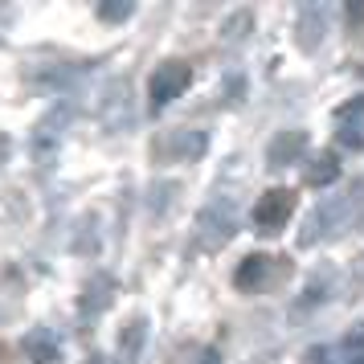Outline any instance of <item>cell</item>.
I'll list each match as a JSON object with an SVG mask.
<instances>
[{"label": "cell", "instance_id": "6da1fadb", "mask_svg": "<svg viewBox=\"0 0 364 364\" xmlns=\"http://www.w3.org/2000/svg\"><path fill=\"white\" fill-rule=\"evenodd\" d=\"M360 217H364V184L356 181L348 193H336V197L315 205L311 213H307V225L299 233V242H303V246H315L319 237L336 242V237H344Z\"/></svg>", "mask_w": 364, "mask_h": 364}, {"label": "cell", "instance_id": "7a4b0ae2", "mask_svg": "<svg viewBox=\"0 0 364 364\" xmlns=\"http://www.w3.org/2000/svg\"><path fill=\"white\" fill-rule=\"evenodd\" d=\"M209 148V135L197 127H172V132L151 139V156L160 164H181V160H200Z\"/></svg>", "mask_w": 364, "mask_h": 364}, {"label": "cell", "instance_id": "3957f363", "mask_svg": "<svg viewBox=\"0 0 364 364\" xmlns=\"http://www.w3.org/2000/svg\"><path fill=\"white\" fill-rule=\"evenodd\" d=\"M188 82H193V66H188L184 58H168V62H160V66L151 70V78H148L151 107L160 111V107H168L172 99H181L184 90H188Z\"/></svg>", "mask_w": 364, "mask_h": 364}, {"label": "cell", "instance_id": "277c9868", "mask_svg": "<svg viewBox=\"0 0 364 364\" xmlns=\"http://www.w3.org/2000/svg\"><path fill=\"white\" fill-rule=\"evenodd\" d=\"M233 233H237V225H233L230 209H225V205H205V209L197 213V225H193V242L213 254V250L230 246Z\"/></svg>", "mask_w": 364, "mask_h": 364}, {"label": "cell", "instance_id": "5b68a950", "mask_svg": "<svg viewBox=\"0 0 364 364\" xmlns=\"http://www.w3.org/2000/svg\"><path fill=\"white\" fill-rule=\"evenodd\" d=\"M295 213V193L291 188H270L262 193V200L254 205V230L262 237H279L287 230V221Z\"/></svg>", "mask_w": 364, "mask_h": 364}, {"label": "cell", "instance_id": "8992f818", "mask_svg": "<svg viewBox=\"0 0 364 364\" xmlns=\"http://www.w3.org/2000/svg\"><path fill=\"white\" fill-rule=\"evenodd\" d=\"M58 123H70V107H53L50 115L37 123V132H33V160H41V164H50L53 156H58V144H62V127Z\"/></svg>", "mask_w": 364, "mask_h": 364}, {"label": "cell", "instance_id": "52a82bcc", "mask_svg": "<svg viewBox=\"0 0 364 364\" xmlns=\"http://www.w3.org/2000/svg\"><path fill=\"white\" fill-rule=\"evenodd\" d=\"M115 295H119V282H115V274H90L86 279V287H82V295H78V311L90 319V315H102L111 303H115Z\"/></svg>", "mask_w": 364, "mask_h": 364}, {"label": "cell", "instance_id": "ba28073f", "mask_svg": "<svg viewBox=\"0 0 364 364\" xmlns=\"http://www.w3.org/2000/svg\"><path fill=\"white\" fill-rule=\"evenodd\" d=\"M323 33H328V9L323 4H303L295 17V46L303 53H311V50H319Z\"/></svg>", "mask_w": 364, "mask_h": 364}, {"label": "cell", "instance_id": "9c48e42d", "mask_svg": "<svg viewBox=\"0 0 364 364\" xmlns=\"http://www.w3.org/2000/svg\"><path fill=\"white\" fill-rule=\"evenodd\" d=\"M307 144H311L307 132H279L266 148V160H270V168H291L295 160H303Z\"/></svg>", "mask_w": 364, "mask_h": 364}, {"label": "cell", "instance_id": "30bf717a", "mask_svg": "<svg viewBox=\"0 0 364 364\" xmlns=\"http://www.w3.org/2000/svg\"><path fill=\"white\" fill-rule=\"evenodd\" d=\"M21 352H25V360L29 364H58L62 344H58V336H53L50 328H33V331H25Z\"/></svg>", "mask_w": 364, "mask_h": 364}, {"label": "cell", "instance_id": "8fae6325", "mask_svg": "<svg viewBox=\"0 0 364 364\" xmlns=\"http://www.w3.org/2000/svg\"><path fill=\"white\" fill-rule=\"evenodd\" d=\"M266 279H270V254H250L246 262L237 266V274H233L237 291H262Z\"/></svg>", "mask_w": 364, "mask_h": 364}, {"label": "cell", "instance_id": "7c38bea8", "mask_svg": "<svg viewBox=\"0 0 364 364\" xmlns=\"http://www.w3.org/2000/svg\"><path fill=\"white\" fill-rule=\"evenodd\" d=\"M340 181V160L331 156V151H323V156H315L311 164H307V172H303V184L307 188H328V184Z\"/></svg>", "mask_w": 364, "mask_h": 364}, {"label": "cell", "instance_id": "4fadbf2b", "mask_svg": "<svg viewBox=\"0 0 364 364\" xmlns=\"http://www.w3.org/2000/svg\"><path fill=\"white\" fill-rule=\"evenodd\" d=\"M144 336H148V323H144V319H132L127 328L119 331V348H123L127 360H135V356L144 352Z\"/></svg>", "mask_w": 364, "mask_h": 364}, {"label": "cell", "instance_id": "5bb4252c", "mask_svg": "<svg viewBox=\"0 0 364 364\" xmlns=\"http://www.w3.org/2000/svg\"><path fill=\"white\" fill-rule=\"evenodd\" d=\"M95 13H99V21H107V25H123V21L135 17V4L132 0H102Z\"/></svg>", "mask_w": 364, "mask_h": 364}, {"label": "cell", "instance_id": "9a60e30c", "mask_svg": "<svg viewBox=\"0 0 364 364\" xmlns=\"http://www.w3.org/2000/svg\"><path fill=\"white\" fill-rule=\"evenodd\" d=\"M336 144L348 151H360L364 148V127H356V123H344L340 132H336Z\"/></svg>", "mask_w": 364, "mask_h": 364}, {"label": "cell", "instance_id": "2e32d148", "mask_svg": "<svg viewBox=\"0 0 364 364\" xmlns=\"http://www.w3.org/2000/svg\"><path fill=\"white\" fill-rule=\"evenodd\" d=\"M352 119H364V95H356V99H348L336 107V123L344 127V123H352Z\"/></svg>", "mask_w": 364, "mask_h": 364}, {"label": "cell", "instance_id": "e0dca14e", "mask_svg": "<svg viewBox=\"0 0 364 364\" xmlns=\"http://www.w3.org/2000/svg\"><path fill=\"white\" fill-rule=\"evenodd\" d=\"M344 348L352 352V356H364V319H360V323H352V328H348Z\"/></svg>", "mask_w": 364, "mask_h": 364}, {"label": "cell", "instance_id": "ac0fdd59", "mask_svg": "<svg viewBox=\"0 0 364 364\" xmlns=\"http://www.w3.org/2000/svg\"><path fill=\"white\" fill-rule=\"evenodd\" d=\"M250 21H254V17H250L246 9H242V13L233 17V29H225V41H242V37L250 33Z\"/></svg>", "mask_w": 364, "mask_h": 364}, {"label": "cell", "instance_id": "d6986e66", "mask_svg": "<svg viewBox=\"0 0 364 364\" xmlns=\"http://www.w3.org/2000/svg\"><path fill=\"white\" fill-rule=\"evenodd\" d=\"M340 364H364V356H352V352H348V356H344Z\"/></svg>", "mask_w": 364, "mask_h": 364}, {"label": "cell", "instance_id": "ffe728a7", "mask_svg": "<svg viewBox=\"0 0 364 364\" xmlns=\"http://www.w3.org/2000/svg\"><path fill=\"white\" fill-rule=\"evenodd\" d=\"M86 364H111V360H107V356H90Z\"/></svg>", "mask_w": 364, "mask_h": 364}]
</instances>
